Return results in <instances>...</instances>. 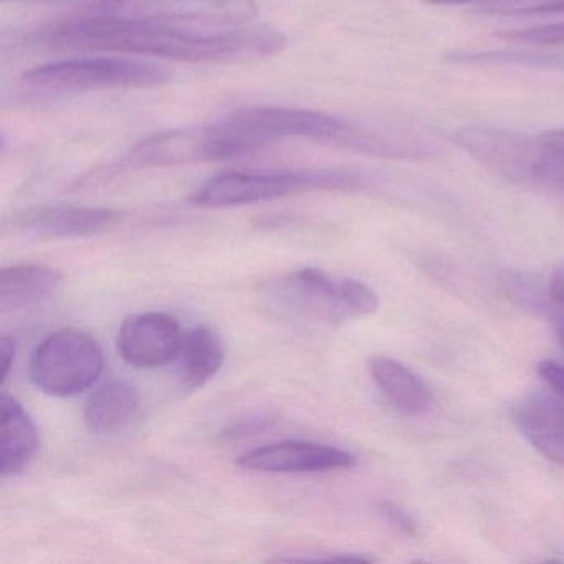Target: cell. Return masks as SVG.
I'll list each match as a JSON object with an SVG mask.
<instances>
[{
    "instance_id": "cell-1",
    "label": "cell",
    "mask_w": 564,
    "mask_h": 564,
    "mask_svg": "<svg viewBox=\"0 0 564 564\" xmlns=\"http://www.w3.org/2000/svg\"><path fill=\"white\" fill-rule=\"evenodd\" d=\"M34 42L52 51L100 52L191 64H246L282 54L289 39L267 25L197 32L194 28L101 18L82 12L39 32Z\"/></svg>"
},
{
    "instance_id": "cell-2",
    "label": "cell",
    "mask_w": 564,
    "mask_h": 564,
    "mask_svg": "<svg viewBox=\"0 0 564 564\" xmlns=\"http://www.w3.org/2000/svg\"><path fill=\"white\" fill-rule=\"evenodd\" d=\"M366 181L345 170L226 171L204 181L189 203L199 207H237L315 191H358Z\"/></svg>"
},
{
    "instance_id": "cell-3",
    "label": "cell",
    "mask_w": 564,
    "mask_h": 564,
    "mask_svg": "<svg viewBox=\"0 0 564 564\" xmlns=\"http://www.w3.org/2000/svg\"><path fill=\"white\" fill-rule=\"evenodd\" d=\"M273 305L293 318L341 325L379 308V299L366 283L333 276L306 267L280 276L267 289Z\"/></svg>"
},
{
    "instance_id": "cell-4",
    "label": "cell",
    "mask_w": 564,
    "mask_h": 564,
    "mask_svg": "<svg viewBox=\"0 0 564 564\" xmlns=\"http://www.w3.org/2000/svg\"><path fill=\"white\" fill-rule=\"evenodd\" d=\"M455 143L485 170L523 186L564 191V163L540 138L490 127H465Z\"/></svg>"
},
{
    "instance_id": "cell-5",
    "label": "cell",
    "mask_w": 564,
    "mask_h": 564,
    "mask_svg": "<svg viewBox=\"0 0 564 564\" xmlns=\"http://www.w3.org/2000/svg\"><path fill=\"white\" fill-rule=\"evenodd\" d=\"M163 65L130 55L107 54L39 65L22 75L29 87L52 91L130 90L170 84Z\"/></svg>"
},
{
    "instance_id": "cell-6",
    "label": "cell",
    "mask_w": 564,
    "mask_h": 564,
    "mask_svg": "<svg viewBox=\"0 0 564 564\" xmlns=\"http://www.w3.org/2000/svg\"><path fill=\"white\" fill-rule=\"evenodd\" d=\"M104 366V351L95 338L65 328L39 343L29 362V378L45 394L72 398L94 386Z\"/></svg>"
},
{
    "instance_id": "cell-7",
    "label": "cell",
    "mask_w": 564,
    "mask_h": 564,
    "mask_svg": "<svg viewBox=\"0 0 564 564\" xmlns=\"http://www.w3.org/2000/svg\"><path fill=\"white\" fill-rule=\"evenodd\" d=\"M84 12L177 28L230 29L252 24L259 8L256 0H98Z\"/></svg>"
},
{
    "instance_id": "cell-8",
    "label": "cell",
    "mask_w": 564,
    "mask_h": 564,
    "mask_svg": "<svg viewBox=\"0 0 564 564\" xmlns=\"http://www.w3.org/2000/svg\"><path fill=\"white\" fill-rule=\"evenodd\" d=\"M227 161L226 148L214 123L174 128L143 138L131 148L124 164L133 170Z\"/></svg>"
},
{
    "instance_id": "cell-9",
    "label": "cell",
    "mask_w": 564,
    "mask_h": 564,
    "mask_svg": "<svg viewBox=\"0 0 564 564\" xmlns=\"http://www.w3.org/2000/svg\"><path fill=\"white\" fill-rule=\"evenodd\" d=\"M183 336L174 316L161 312L137 313L121 323L117 348L133 368L156 369L174 362Z\"/></svg>"
},
{
    "instance_id": "cell-10",
    "label": "cell",
    "mask_w": 564,
    "mask_h": 564,
    "mask_svg": "<svg viewBox=\"0 0 564 564\" xmlns=\"http://www.w3.org/2000/svg\"><path fill=\"white\" fill-rule=\"evenodd\" d=\"M237 464L247 470L267 474H316V471L348 470L356 457L343 448L318 442L283 441L246 452Z\"/></svg>"
},
{
    "instance_id": "cell-11",
    "label": "cell",
    "mask_w": 564,
    "mask_h": 564,
    "mask_svg": "<svg viewBox=\"0 0 564 564\" xmlns=\"http://www.w3.org/2000/svg\"><path fill=\"white\" fill-rule=\"evenodd\" d=\"M513 421L524 438L547 460L564 465V401L536 392L513 408Z\"/></svg>"
},
{
    "instance_id": "cell-12",
    "label": "cell",
    "mask_w": 564,
    "mask_h": 564,
    "mask_svg": "<svg viewBox=\"0 0 564 564\" xmlns=\"http://www.w3.org/2000/svg\"><path fill=\"white\" fill-rule=\"evenodd\" d=\"M120 219L117 210L100 207H42L22 219L21 229L39 239H78L107 232Z\"/></svg>"
},
{
    "instance_id": "cell-13",
    "label": "cell",
    "mask_w": 564,
    "mask_h": 564,
    "mask_svg": "<svg viewBox=\"0 0 564 564\" xmlns=\"http://www.w3.org/2000/svg\"><path fill=\"white\" fill-rule=\"evenodd\" d=\"M62 273L47 265L21 263L0 272V313L21 312L57 295Z\"/></svg>"
},
{
    "instance_id": "cell-14",
    "label": "cell",
    "mask_w": 564,
    "mask_h": 564,
    "mask_svg": "<svg viewBox=\"0 0 564 564\" xmlns=\"http://www.w3.org/2000/svg\"><path fill=\"white\" fill-rule=\"evenodd\" d=\"M369 372L384 398L402 414L425 415L434 408L429 386L402 362L389 356H372Z\"/></svg>"
},
{
    "instance_id": "cell-15",
    "label": "cell",
    "mask_w": 564,
    "mask_h": 564,
    "mask_svg": "<svg viewBox=\"0 0 564 564\" xmlns=\"http://www.w3.org/2000/svg\"><path fill=\"white\" fill-rule=\"evenodd\" d=\"M39 451V431L18 399L2 394V454L0 474L14 477L34 460Z\"/></svg>"
},
{
    "instance_id": "cell-16",
    "label": "cell",
    "mask_w": 564,
    "mask_h": 564,
    "mask_svg": "<svg viewBox=\"0 0 564 564\" xmlns=\"http://www.w3.org/2000/svg\"><path fill=\"white\" fill-rule=\"evenodd\" d=\"M226 358L223 339L209 326H196L184 333L177 351V376L186 388L196 389L216 378Z\"/></svg>"
},
{
    "instance_id": "cell-17",
    "label": "cell",
    "mask_w": 564,
    "mask_h": 564,
    "mask_svg": "<svg viewBox=\"0 0 564 564\" xmlns=\"http://www.w3.org/2000/svg\"><path fill=\"white\" fill-rule=\"evenodd\" d=\"M140 394L128 381L107 382L88 398L84 419L94 434H115L123 431L137 417Z\"/></svg>"
},
{
    "instance_id": "cell-18",
    "label": "cell",
    "mask_w": 564,
    "mask_h": 564,
    "mask_svg": "<svg viewBox=\"0 0 564 564\" xmlns=\"http://www.w3.org/2000/svg\"><path fill=\"white\" fill-rule=\"evenodd\" d=\"M498 37L507 42H514V44L530 45V47H561L564 45V21L538 25V28L500 32Z\"/></svg>"
},
{
    "instance_id": "cell-19",
    "label": "cell",
    "mask_w": 564,
    "mask_h": 564,
    "mask_svg": "<svg viewBox=\"0 0 564 564\" xmlns=\"http://www.w3.org/2000/svg\"><path fill=\"white\" fill-rule=\"evenodd\" d=\"M480 12L491 15H560L564 14V0H510Z\"/></svg>"
},
{
    "instance_id": "cell-20",
    "label": "cell",
    "mask_w": 564,
    "mask_h": 564,
    "mask_svg": "<svg viewBox=\"0 0 564 564\" xmlns=\"http://www.w3.org/2000/svg\"><path fill=\"white\" fill-rule=\"evenodd\" d=\"M379 514L391 524L392 528L399 531V533L405 534V536H415L417 534V523L414 518L402 510L399 505L392 503V501H381L378 507Z\"/></svg>"
},
{
    "instance_id": "cell-21",
    "label": "cell",
    "mask_w": 564,
    "mask_h": 564,
    "mask_svg": "<svg viewBox=\"0 0 564 564\" xmlns=\"http://www.w3.org/2000/svg\"><path fill=\"white\" fill-rule=\"evenodd\" d=\"M538 372L547 386L553 389L554 394L560 395L564 401V366L560 362L544 359L538 365Z\"/></svg>"
},
{
    "instance_id": "cell-22",
    "label": "cell",
    "mask_w": 564,
    "mask_h": 564,
    "mask_svg": "<svg viewBox=\"0 0 564 564\" xmlns=\"http://www.w3.org/2000/svg\"><path fill=\"white\" fill-rule=\"evenodd\" d=\"M270 425H272V419L269 417L247 419V421L227 429L224 432V438L250 437V435L257 434V432L263 431V429H269Z\"/></svg>"
},
{
    "instance_id": "cell-23",
    "label": "cell",
    "mask_w": 564,
    "mask_h": 564,
    "mask_svg": "<svg viewBox=\"0 0 564 564\" xmlns=\"http://www.w3.org/2000/svg\"><path fill=\"white\" fill-rule=\"evenodd\" d=\"M15 352H18V343L11 336H2L0 339V365H2V382L8 381L11 375L12 366L15 362Z\"/></svg>"
},
{
    "instance_id": "cell-24",
    "label": "cell",
    "mask_w": 564,
    "mask_h": 564,
    "mask_svg": "<svg viewBox=\"0 0 564 564\" xmlns=\"http://www.w3.org/2000/svg\"><path fill=\"white\" fill-rule=\"evenodd\" d=\"M538 138H540L541 143L546 147L551 154H554L561 163H564V128L544 131Z\"/></svg>"
},
{
    "instance_id": "cell-25",
    "label": "cell",
    "mask_w": 564,
    "mask_h": 564,
    "mask_svg": "<svg viewBox=\"0 0 564 564\" xmlns=\"http://www.w3.org/2000/svg\"><path fill=\"white\" fill-rule=\"evenodd\" d=\"M547 290H550V295L553 296L554 302L564 308V263H561L554 270L550 282H547Z\"/></svg>"
},
{
    "instance_id": "cell-26",
    "label": "cell",
    "mask_w": 564,
    "mask_h": 564,
    "mask_svg": "<svg viewBox=\"0 0 564 564\" xmlns=\"http://www.w3.org/2000/svg\"><path fill=\"white\" fill-rule=\"evenodd\" d=\"M425 2L432 6L487 4L485 8H481L487 9L494 8V6L505 4V2H510V0H425Z\"/></svg>"
},
{
    "instance_id": "cell-27",
    "label": "cell",
    "mask_w": 564,
    "mask_h": 564,
    "mask_svg": "<svg viewBox=\"0 0 564 564\" xmlns=\"http://www.w3.org/2000/svg\"><path fill=\"white\" fill-rule=\"evenodd\" d=\"M560 341H561V345H563V348H564V326H563V328H561V332H560Z\"/></svg>"
},
{
    "instance_id": "cell-28",
    "label": "cell",
    "mask_w": 564,
    "mask_h": 564,
    "mask_svg": "<svg viewBox=\"0 0 564 564\" xmlns=\"http://www.w3.org/2000/svg\"><path fill=\"white\" fill-rule=\"evenodd\" d=\"M2 2H8V0H2Z\"/></svg>"
}]
</instances>
